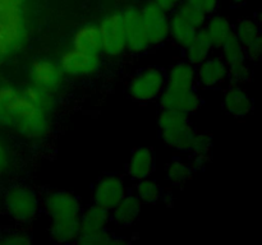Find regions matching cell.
<instances>
[{
	"label": "cell",
	"mask_w": 262,
	"mask_h": 245,
	"mask_svg": "<svg viewBox=\"0 0 262 245\" xmlns=\"http://www.w3.org/2000/svg\"><path fill=\"white\" fill-rule=\"evenodd\" d=\"M156 167V156L152 148L137 147L130 153L127 163V175L132 181L142 180L154 175Z\"/></svg>",
	"instance_id": "obj_16"
},
{
	"label": "cell",
	"mask_w": 262,
	"mask_h": 245,
	"mask_svg": "<svg viewBox=\"0 0 262 245\" xmlns=\"http://www.w3.org/2000/svg\"><path fill=\"white\" fill-rule=\"evenodd\" d=\"M58 63L67 78L87 79L101 71L104 60L101 54L84 53L69 47L61 53Z\"/></svg>",
	"instance_id": "obj_5"
},
{
	"label": "cell",
	"mask_w": 262,
	"mask_h": 245,
	"mask_svg": "<svg viewBox=\"0 0 262 245\" xmlns=\"http://www.w3.org/2000/svg\"><path fill=\"white\" fill-rule=\"evenodd\" d=\"M166 86L179 89H191L197 87L196 66L186 59L176 61L165 70Z\"/></svg>",
	"instance_id": "obj_18"
},
{
	"label": "cell",
	"mask_w": 262,
	"mask_h": 245,
	"mask_svg": "<svg viewBox=\"0 0 262 245\" xmlns=\"http://www.w3.org/2000/svg\"><path fill=\"white\" fill-rule=\"evenodd\" d=\"M82 208L81 199L64 189H51L41 198V209L50 221H76Z\"/></svg>",
	"instance_id": "obj_4"
},
{
	"label": "cell",
	"mask_w": 262,
	"mask_h": 245,
	"mask_svg": "<svg viewBox=\"0 0 262 245\" xmlns=\"http://www.w3.org/2000/svg\"><path fill=\"white\" fill-rule=\"evenodd\" d=\"M141 20L151 47H158L169 41V12L147 0L140 8Z\"/></svg>",
	"instance_id": "obj_8"
},
{
	"label": "cell",
	"mask_w": 262,
	"mask_h": 245,
	"mask_svg": "<svg viewBox=\"0 0 262 245\" xmlns=\"http://www.w3.org/2000/svg\"><path fill=\"white\" fill-rule=\"evenodd\" d=\"M233 35L245 48L247 60L257 63L262 55V36L260 20L253 17H243L234 24Z\"/></svg>",
	"instance_id": "obj_11"
},
{
	"label": "cell",
	"mask_w": 262,
	"mask_h": 245,
	"mask_svg": "<svg viewBox=\"0 0 262 245\" xmlns=\"http://www.w3.org/2000/svg\"><path fill=\"white\" fill-rule=\"evenodd\" d=\"M23 101L22 89L12 84L0 86V127L13 129Z\"/></svg>",
	"instance_id": "obj_15"
},
{
	"label": "cell",
	"mask_w": 262,
	"mask_h": 245,
	"mask_svg": "<svg viewBox=\"0 0 262 245\" xmlns=\"http://www.w3.org/2000/svg\"><path fill=\"white\" fill-rule=\"evenodd\" d=\"M22 93L25 99L37 109L42 110L50 115H54V112L56 111V107H58V96L56 94L37 86H33L31 83L23 87Z\"/></svg>",
	"instance_id": "obj_27"
},
{
	"label": "cell",
	"mask_w": 262,
	"mask_h": 245,
	"mask_svg": "<svg viewBox=\"0 0 262 245\" xmlns=\"http://www.w3.org/2000/svg\"><path fill=\"white\" fill-rule=\"evenodd\" d=\"M51 125H53V115L37 109L25 99L17 120L13 125V130L23 139L37 143L49 137Z\"/></svg>",
	"instance_id": "obj_2"
},
{
	"label": "cell",
	"mask_w": 262,
	"mask_h": 245,
	"mask_svg": "<svg viewBox=\"0 0 262 245\" xmlns=\"http://www.w3.org/2000/svg\"><path fill=\"white\" fill-rule=\"evenodd\" d=\"M27 36L0 30V64L4 63L10 55L22 50L27 43Z\"/></svg>",
	"instance_id": "obj_33"
},
{
	"label": "cell",
	"mask_w": 262,
	"mask_h": 245,
	"mask_svg": "<svg viewBox=\"0 0 262 245\" xmlns=\"http://www.w3.org/2000/svg\"><path fill=\"white\" fill-rule=\"evenodd\" d=\"M26 0H0V4H14L22 7Z\"/></svg>",
	"instance_id": "obj_39"
},
{
	"label": "cell",
	"mask_w": 262,
	"mask_h": 245,
	"mask_svg": "<svg viewBox=\"0 0 262 245\" xmlns=\"http://www.w3.org/2000/svg\"><path fill=\"white\" fill-rule=\"evenodd\" d=\"M110 211L91 203L83 207L79 214V227L81 232H94L109 229Z\"/></svg>",
	"instance_id": "obj_22"
},
{
	"label": "cell",
	"mask_w": 262,
	"mask_h": 245,
	"mask_svg": "<svg viewBox=\"0 0 262 245\" xmlns=\"http://www.w3.org/2000/svg\"><path fill=\"white\" fill-rule=\"evenodd\" d=\"M165 86V70L160 66L148 65L133 74L128 83V94L140 104H148L158 101Z\"/></svg>",
	"instance_id": "obj_3"
},
{
	"label": "cell",
	"mask_w": 262,
	"mask_h": 245,
	"mask_svg": "<svg viewBox=\"0 0 262 245\" xmlns=\"http://www.w3.org/2000/svg\"><path fill=\"white\" fill-rule=\"evenodd\" d=\"M12 163V155H10V151L8 148V145L5 144L4 140L0 138V174L5 173L8 170V167Z\"/></svg>",
	"instance_id": "obj_37"
},
{
	"label": "cell",
	"mask_w": 262,
	"mask_h": 245,
	"mask_svg": "<svg viewBox=\"0 0 262 245\" xmlns=\"http://www.w3.org/2000/svg\"><path fill=\"white\" fill-rule=\"evenodd\" d=\"M182 50H183L184 59L191 64H193L194 66H197L202 61L206 60L210 55H212L215 48L211 45L209 38H207V36L205 35L204 31L200 30L196 33V36L192 38L191 42Z\"/></svg>",
	"instance_id": "obj_25"
},
{
	"label": "cell",
	"mask_w": 262,
	"mask_h": 245,
	"mask_svg": "<svg viewBox=\"0 0 262 245\" xmlns=\"http://www.w3.org/2000/svg\"><path fill=\"white\" fill-rule=\"evenodd\" d=\"M196 173L192 167L191 161H187L184 158L177 157L173 158L165 167V179L169 184L173 186H184Z\"/></svg>",
	"instance_id": "obj_28"
},
{
	"label": "cell",
	"mask_w": 262,
	"mask_h": 245,
	"mask_svg": "<svg viewBox=\"0 0 262 245\" xmlns=\"http://www.w3.org/2000/svg\"><path fill=\"white\" fill-rule=\"evenodd\" d=\"M49 237L56 244H73L81 234L79 219L76 221H50L49 222Z\"/></svg>",
	"instance_id": "obj_26"
},
{
	"label": "cell",
	"mask_w": 262,
	"mask_h": 245,
	"mask_svg": "<svg viewBox=\"0 0 262 245\" xmlns=\"http://www.w3.org/2000/svg\"><path fill=\"white\" fill-rule=\"evenodd\" d=\"M124 20L125 37H127V53L133 55H143L150 51L151 45L146 36L141 13L138 7H128L122 12Z\"/></svg>",
	"instance_id": "obj_12"
},
{
	"label": "cell",
	"mask_w": 262,
	"mask_h": 245,
	"mask_svg": "<svg viewBox=\"0 0 262 245\" xmlns=\"http://www.w3.org/2000/svg\"><path fill=\"white\" fill-rule=\"evenodd\" d=\"M97 26L101 36L102 55L109 59L122 58L127 53V37L122 12H112L104 15Z\"/></svg>",
	"instance_id": "obj_6"
},
{
	"label": "cell",
	"mask_w": 262,
	"mask_h": 245,
	"mask_svg": "<svg viewBox=\"0 0 262 245\" xmlns=\"http://www.w3.org/2000/svg\"><path fill=\"white\" fill-rule=\"evenodd\" d=\"M151 2H154L155 4H158L159 7H161L163 9H165L166 12L170 13L171 10L176 7H178L183 0H151Z\"/></svg>",
	"instance_id": "obj_38"
},
{
	"label": "cell",
	"mask_w": 262,
	"mask_h": 245,
	"mask_svg": "<svg viewBox=\"0 0 262 245\" xmlns=\"http://www.w3.org/2000/svg\"><path fill=\"white\" fill-rule=\"evenodd\" d=\"M3 244H12V245H27L32 242V237L25 231H14L8 234L3 240H0Z\"/></svg>",
	"instance_id": "obj_36"
},
{
	"label": "cell",
	"mask_w": 262,
	"mask_h": 245,
	"mask_svg": "<svg viewBox=\"0 0 262 245\" xmlns=\"http://www.w3.org/2000/svg\"><path fill=\"white\" fill-rule=\"evenodd\" d=\"M196 129L193 125H188L182 129L173 130V132L160 133V138L165 145L179 153H189L192 142H193Z\"/></svg>",
	"instance_id": "obj_29"
},
{
	"label": "cell",
	"mask_w": 262,
	"mask_h": 245,
	"mask_svg": "<svg viewBox=\"0 0 262 245\" xmlns=\"http://www.w3.org/2000/svg\"><path fill=\"white\" fill-rule=\"evenodd\" d=\"M183 2L197 8L206 15H211L216 13L220 5V0H183Z\"/></svg>",
	"instance_id": "obj_35"
},
{
	"label": "cell",
	"mask_w": 262,
	"mask_h": 245,
	"mask_svg": "<svg viewBox=\"0 0 262 245\" xmlns=\"http://www.w3.org/2000/svg\"><path fill=\"white\" fill-rule=\"evenodd\" d=\"M142 202L133 193H128L114 208L110 211V221L119 229H129L140 218Z\"/></svg>",
	"instance_id": "obj_17"
},
{
	"label": "cell",
	"mask_w": 262,
	"mask_h": 245,
	"mask_svg": "<svg viewBox=\"0 0 262 245\" xmlns=\"http://www.w3.org/2000/svg\"><path fill=\"white\" fill-rule=\"evenodd\" d=\"M133 194L142 202V204H156L163 199L164 189L152 176L135 181Z\"/></svg>",
	"instance_id": "obj_30"
},
{
	"label": "cell",
	"mask_w": 262,
	"mask_h": 245,
	"mask_svg": "<svg viewBox=\"0 0 262 245\" xmlns=\"http://www.w3.org/2000/svg\"><path fill=\"white\" fill-rule=\"evenodd\" d=\"M112 232L109 229L94 232H81L77 242L81 245H112Z\"/></svg>",
	"instance_id": "obj_34"
},
{
	"label": "cell",
	"mask_w": 262,
	"mask_h": 245,
	"mask_svg": "<svg viewBox=\"0 0 262 245\" xmlns=\"http://www.w3.org/2000/svg\"><path fill=\"white\" fill-rule=\"evenodd\" d=\"M129 185L127 180L119 174H106L95 183L92 188V203L112 211L127 194Z\"/></svg>",
	"instance_id": "obj_9"
},
{
	"label": "cell",
	"mask_w": 262,
	"mask_h": 245,
	"mask_svg": "<svg viewBox=\"0 0 262 245\" xmlns=\"http://www.w3.org/2000/svg\"><path fill=\"white\" fill-rule=\"evenodd\" d=\"M4 211L14 222L20 225L31 224L38 216L41 198L36 190L25 184L12 185L3 195Z\"/></svg>",
	"instance_id": "obj_1"
},
{
	"label": "cell",
	"mask_w": 262,
	"mask_h": 245,
	"mask_svg": "<svg viewBox=\"0 0 262 245\" xmlns=\"http://www.w3.org/2000/svg\"><path fill=\"white\" fill-rule=\"evenodd\" d=\"M160 109H170L192 116L202 107V96L199 89H179L165 86L158 99Z\"/></svg>",
	"instance_id": "obj_10"
},
{
	"label": "cell",
	"mask_w": 262,
	"mask_h": 245,
	"mask_svg": "<svg viewBox=\"0 0 262 245\" xmlns=\"http://www.w3.org/2000/svg\"><path fill=\"white\" fill-rule=\"evenodd\" d=\"M71 47L84 53L101 54L102 45L99 26L96 23H86L77 28L72 36Z\"/></svg>",
	"instance_id": "obj_21"
},
{
	"label": "cell",
	"mask_w": 262,
	"mask_h": 245,
	"mask_svg": "<svg viewBox=\"0 0 262 245\" xmlns=\"http://www.w3.org/2000/svg\"><path fill=\"white\" fill-rule=\"evenodd\" d=\"M222 105L225 112L233 117H246L252 114L255 102L251 94L239 84L229 83L224 89L222 97Z\"/></svg>",
	"instance_id": "obj_14"
},
{
	"label": "cell",
	"mask_w": 262,
	"mask_h": 245,
	"mask_svg": "<svg viewBox=\"0 0 262 245\" xmlns=\"http://www.w3.org/2000/svg\"><path fill=\"white\" fill-rule=\"evenodd\" d=\"M197 87L215 89L229 83V69L220 54H212L196 66Z\"/></svg>",
	"instance_id": "obj_13"
},
{
	"label": "cell",
	"mask_w": 262,
	"mask_h": 245,
	"mask_svg": "<svg viewBox=\"0 0 262 245\" xmlns=\"http://www.w3.org/2000/svg\"><path fill=\"white\" fill-rule=\"evenodd\" d=\"M189 124H191V116L177 110L161 109L158 115V127L160 133L182 129Z\"/></svg>",
	"instance_id": "obj_31"
},
{
	"label": "cell",
	"mask_w": 262,
	"mask_h": 245,
	"mask_svg": "<svg viewBox=\"0 0 262 245\" xmlns=\"http://www.w3.org/2000/svg\"><path fill=\"white\" fill-rule=\"evenodd\" d=\"M212 147H214V139L210 133L196 132L189 150V153L192 155L191 165L194 171H200L206 167L211 160Z\"/></svg>",
	"instance_id": "obj_24"
},
{
	"label": "cell",
	"mask_w": 262,
	"mask_h": 245,
	"mask_svg": "<svg viewBox=\"0 0 262 245\" xmlns=\"http://www.w3.org/2000/svg\"><path fill=\"white\" fill-rule=\"evenodd\" d=\"M229 2L234 5H242V4H245L247 0H229Z\"/></svg>",
	"instance_id": "obj_40"
},
{
	"label": "cell",
	"mask_w": 262,
	"mask_h": 245,
	"mask_svg": "<svg viewBox=\"0 0 262 245\" xmlns=\"http://www.w3.org/2000/svg\"><path fill=\"white\" fill-rule=\"evenodd\" d=\"M202 31L207 36L215 50H219L224 45L225 41L233 36L234 24L227 15L219 14L216 12L211 15H207Z\"/></svg>",
	"instance_id": "obj_19"
},
{
	"label": "cell",
	"mask_w": 262,
	"mask_h": 245,
	"mask_svg": "<svg viewBox=\"0 0 262 245\" xmlns=\"http://www.w3.org/2000/svg\"><path fill=\"white\" fill-rule=\"evenodd\" d=\"M219 50L220 56H222L223 60H224L225 64L228 65V69L235 68V66L242 65V64L248 61L245 53V48L241 45L239 41L235 38L234 35L230 38H228V40L225 41L224 45H223Z\"/></svg>",
	"instance_id": "obj_32"
},
{
	"label": "cell",
	"mask_w": 262,
	"mask_h": 245,
	"mask_svg": "<svg viewBox=\"0 0 262 245\" xmlns=\"http://www.w3.org/2000/svg\"><path fill=\"white\" fill-rule=\"evenodd\" d=\"M0 30L28 37L27 20L22 7L14 4H0Z\"/></svg>",
	"instance_id": "obj_23"
},
{
	"label": "cell",
	"mask_w": 262,
	"mask_h": 245,
	"mask_svg": "<svg viewBox=\"0 0 262 245\" xmlns=\"http://www.w3.org/2000/svg\"><path fill=\"white\" fill-rule=\"evenodd\" d=\"M30 83L46 89L58 96L66 87L67 77L64 76L58 61L50 58H37L28 66Z\"/></svg>",
	"instance_id": "obj_7"
},
{
	"label": "cell",
	"mask_w": 262,
	"mask_h": 245,
	"mask_svg": "<svg viewBox=\"0 0 262 245\" xmlns=\"http://www.w3.org/2000/svg\"><path fill=\"white\" fill-rule=\"evenodd\" d=\"M199 32L196 27L177 9L169 13V40L179 48H184Z\"/></svg>",
	"instance_id": "obj_20"
}]
</instances>
